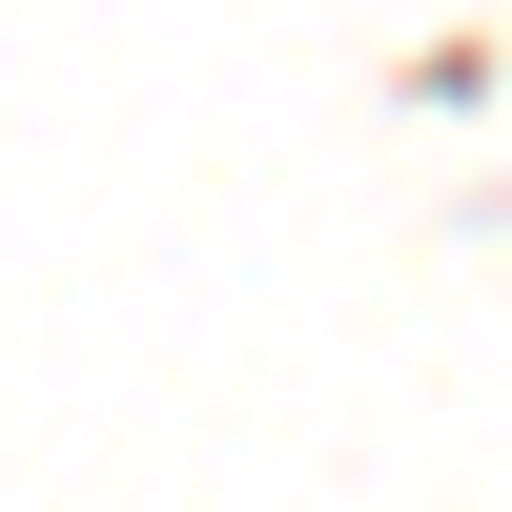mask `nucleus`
Wrapping results in <instances>:
<instances>
[]
</instances>
